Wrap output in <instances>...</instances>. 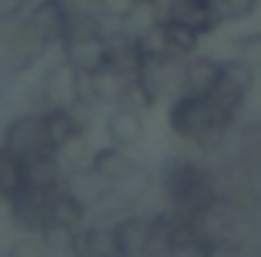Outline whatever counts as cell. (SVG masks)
<instances>
[{"label":"cell","mask_w":261,"mask_h":257,"mask_svg":"<svg viewBox=\"0 0 261 257\" xmlns=\"http://www.w3.org/2000/svg\"><path fill=\"white\" fill-rule=\"evenodd\" d=\"M74 254H87V257H108V254H117L114 231H111V227H97V224L77 227V234H74Z\"/></svg>","instance_id":"5bb4252c"},{"label":"cell","mask_w":261,"mask_h":257,"mask_svg":"<svg viewBox=\"0 0 261 257\" xmlns=\"http://www.w3.org/2000/svg\"><path fill=\"white\" fill-rule=\"evenodd\" d=\"M130 77L124 74V70H117L114 64H104V67L91 70V74H84V87H87V97L94 100V104H114L121 100L124 87H127Z\"/></svg>","instance_id":"8992f818"},{"label":"cell","mask_w":261,"mask_h":257,"mask_svg":"<svg viewBox=\"0 0 261 257\" xmlns=\"http://www.w3.org/2000/svg\"><path fill=\"white\" fill-rule=\"evenodd\" d=\"M168 40H171V57L177 61H188L191 53H198V44H201V34L194 27L181 20H168Z\"/></svg>","instance_id":"d6986e66"},{"label":"cell","mask_w":261,"mask_h":257,"mask_svg":"<svg viewBox=\"0 0 261 257\" xmlns=\"http://www.w3.org/2000/svg\"><path fill=\"white\" fill-rule=\"evenodd\" d=\"M50 220L70 227V231H77V227L87 224V204L74 194V190L61 187V190L50 194Z\"/></svg>","instance_id":"4fadbf2b"},{"label":"cell","mask_w":261,"mask_h":257,"mask_svg":"<svg viewBox=\"0 0 261 257\" xmlns=\"http://www.w3.org/2000/svg\"><path fill=\"white\" fill-rule=\"evenodd\" d=\"M4 147L20 154L23 160L47 154V151H57L50 144V134H47V113H20L17 121H10L7 130H4Z\"/></svg>","instance_id":"3957f363"},{"label":"cell","mask_w":261,"mask_h":257,"mask_svg":"<svg viewBox=\"0 0 261 257\" xmlns=\"http://www.w3.org/2000/svg\"><path fill=\"white\" fill-rule=\"evenodd\" d=\"M4 201H7V197H4V190H0V204H4Z\"/></svg>","instance_id":"d4e9b609"},{"label":"cell","mask_w":261,"mask_h":257,"mask_svg":"<svg viewBox=\"0 0 261 257\" xmlns=\"http://www.w3.org/2000/svg\"><path fill=\"white\" fill-rule=\"evenodd\" d=\"M161 187H164V197H168V207H174L181 214H191V217H198L221 194V184H218L215 170L201 167L188 154H171L161 164Z\"/></svg>","instance_id":"6da1fadb"},{"label":"cell","mask_w":261,"mask_h":257,"mask_svg":"<svg viewBox=\"0 0 261 257\" xmlns=\"http://www.w3.org/2000/svg\"><path fill=\"white\" fill-rule=\"evenodd\" d=\"M154 177L147 174L144 167L138 164H130L127 170H124L121 177H114L111 181V197H108V204L114 201V207H127V204H138L141 197H147V190H151Z\"/></svg>","instance_id":"8fae6325"},{"label":"cell","mask_w":261,"mask_h":257,"mask_svg":"<svg viewBox=\"0 0 261 257\" xmlns=\"http://www.w3.org/2000/svg\"><path fill=\"white\" fill-rule=\"evenodd\" d=\"M23 187H27V160L10 147H0V190H4V197L10 201Z\"/></svg>","instance_id":"9a60e30c"},{"label":"cell","mask_w":261,"mask_h":257,"mask_svg":"<svg viewBox=\"0 0 261 257\" xmlns=\"http://www.w3.org/2000/svg\"><path fill=\"white\" fill-rule=\"evenodd\" d=\"M7 207H10L14 224L20 231H27V234H40L50 224V194H44V190L23 187L7 201Z\"/></svg>","instance_id":"277c9868"},{"label":"cell","mask_w":261,"mask_h":257,"mask_svg":"<svg viewBox=\"0 0 261 257\" xmlns=\"http://www.w3.org/2000/svg\"><path fill=\"white\" fill-rule=\"evenodd\" d=\"M64 181H67V174H64V160L57 151L37 154V157L27 160V187L54 194V190L64 187Z\"/></svg>","instance_id":"52a82bcc"},{"label":"cell","mask_w":261,"mask_h":257,"mask_svg":"<svg viewBox=\"0 0 261 257\" xmlns=\"http://www.w3.org/2000/svg\"><path fill=\"white\" fill-rule=\"evenodd\" d=\"M117 254H151V217H121L114 227Z\"/></svg>","instance_id":"30bf717a"},{"label":"cell","mask_w":261,"mask_h":257,"mask_svg":"<svg viewBox=\"0 0 261 257\" xmlns=\"http://www.w3.org/2000/svg\"><path fill=\"white\" fill-rule=\"evenodd\" d=\"M158 100H161V97H158V91H154L151 83L138 74V77H130V80H127V87H124L117 107H130V110H138V113H147Z\"/></svg>","instance_id":"e0dca14e"},{"label":"cell","mask_w":261,"mask_h":257,"mask_svg":"<svg viewBox=\"0 0 261 257\" xmlns=\"http://www.w3.org/2000/svg\"><path fill=\"white\" fill-rule=\"evenodd\" d=\"M10 250H14V254H40V250H47V244H44V237H27V241H17L14 244V247H10Z\"/></svg>","instance_id":"cb8c5ba5"},{"label":"cell","mask_w":261,"mask_h":257,"mask_svg":"<svg viewBox=\"0 0 261 257\" xmlns=\"http://www.w3.org/2000/svg\"><path fill=\"white\" fill-rule=\"evenodd\" d=\"M61 7L67 10V17H91L100 14V0H61Z\"/></svg>","instance_id":"603a6c76"},{"label":"cell","mask_w":261,"mask_h":257,"mask_svg":"<svg viewBox=\"0 0 261 257\" xmlns=\"http://www.w3.org/2000/svg\"><path fill=\"white\" fill-rule=\"evenodd\" d=\"M174 20L188 23L204 37V34H215L224 23L221 10H218V0H177L174 7Z\"/></svg>","instance_id":"9c48e42d"},{"label":"cell","mask_w":261,"mask_h":257,"mask_svg":"<svg viewBox=\"0 0 261 257\" xmlns=\"http://www.w3.org/2000/svg\"><path fill=\"white\" fill-rule=\"evenodd\" d=\"M141 134H144V113L130 110V107H114L108 117V137L111 144H121V147H130L138 144Z\"/></svg>","instance_id":"7c38bea8"},{"label":"cell","mask_w":261,"mask_h":257,"mask_svg":"<svg viewBox=\"0 0 261 257\" xmlns=\"http://www.w3.org/2000/svg\"><path fill=\"white\" fill-rule=\"evenodd\" d=\"M81 97H87L84 70H77L67 57L57 61L54 67H47L44 80H40V100L47 110H70Z\"/></svg>","instance_id":"7a4b0ae2"},{"label":"cell","mask_w":261,"mask_h":257,"mask_svg":"<svg viewBox=\"0 0 261 257\" xmlns=\"http://www.w3.org/2000/svg\"><path fill=\"white\" fill-rule=\"evenodd\" d=\"M261 0H218V10H221L224 23H238V20H248V17L258 10Z\"/></svg>","instance_id":"44dd1931"},{"label":"cell","mask_w":261,"mask_h":257,"mask_svg":"<svg viewBox=\"0 0 261 257\" xmlns=\"http://www.w3.org/2000/svg\"><path fill=\"white\" fill-rule=\"evenodd\" d=\"M74 234L77 231H70V227H64V224H54V220L40 231L47 250H57V254H74Z\"/></svg>","instance_id":"ffe728a7"},{"label":"cell","mask_w":261,"mask_h":257,"mask_svg":"<svg viewBox=\"0 0 261 257\" xmlns=\"http://www.w3.org/2000/svg\"><path fill=\"white\" fill-rule=\"evenodd\" d=\"M221 74H224V61L207 57V53H191L185 61V91L207 97L221 83Z\"/></svg>","instance_id":"5b68a950"},{"label":"cell","mask_w":261,"mask_h":257,"mask_svg":"<svg viewBox=\"0 0 261 257\" xmlns=\"http://www.w3.org/2000/svg\"><path fill=\"white\" fill-rule=\"evenodd\" d=\"M47 113V134H50V144L61 151L64 144H70L74 137L87 134V127L77 121L70 110H44Z\"/></svg>","instance_id":"2e32d148"},{"label":"cell","mask_w":261,"mask_h":257,"mask_svg":"<svg viewBox=\"0 0 261 257\" xmlns=\"http://www.w3.org/2000/svg\"><path fill=\"white\" fill-rule=\"evenodd\" d=\"M61 50H64V57H67L77 70H84V74H91V70L108 64V40H104V34L67 40V44H61Z\"/></svg>","instance_id":"ba28073f"},{"label":"cell","mask_w":261,"mask_h":257,"mask_svg":"<svg viewBox=\"0 0 261 257\" xmlns=\"http://www.w3.org/2000/svg\"><path fill=\"white\" fill-rule=\"evenodd\" d=\"M130 164H134V160H130L127 154L121 151V144H111V147H100V151H94V160H91V167L97 170L100 177H108V181L121 177Z\"/></svg>","instance_id":"ac0fdd59"},{"label":"cell","mask_w":261,"mask_h":257,"mask_svg":"<svg viewBox=\"0 0 261 257\" xmlns=\"http://www.w3.org/2000/svg\"><path fill=\"white\" fill-rule=\"evenodd\" d=\"M138 7H144V0H100V14L104 20H124L138 14Z\"/></svg>","instance_id":"7402d4cb"}]
</instances>
